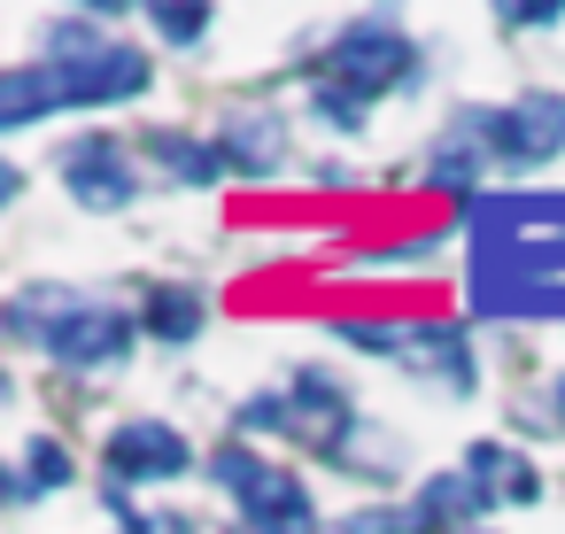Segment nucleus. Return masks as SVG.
Segmentation results:
<instances>
[{"label": "nucleus", "instance_id": "ddd939ff", "mask_svg": "<svg viewBox=\"0 0 565 534\" xmlns=\"http://www.w3.org/2000/svg\"><path fill=\"white\" fill-rule=\"evenodd\" d=\"M148 24H156L163 40H179V47H194V40L210 32V9H148Z\"/></svg>", "mask_w": 565, "mask_h": 534}, {"label": "nucleus", "instance_id": "f8f14e48", "mask_svg": "<svg viewBox=\"0 0 565 534\" xmlns=\"http://www.w3.org/2000/svg\"><path fill=\"white\" fill-rule=\"evenodd\" d=\"M148 333L171 341V349H186V341L202 333V295H194V287H156V295H148Z\"/></svg>", "mask_w": 565, "mask_h": 534}, {"label": "nucleus", "instance_id": "6e6552de", "mask_svg": "<svg viewBox=\"0 0 565 534\" xmlns=\"http://www.w3.org/2000/svg\"><path fill=\"white\" fill-rule=\"evenodd\" d=\"M217 156H225V171H248V179L279 171V163H287V117H279V109H225Z\"/></svg>", "mask_w": 565, "mask_h": 534}, {"label": "nucleus", "instance_id": "423d86ee", "mask_svg": "<svg viewBox=\"0 0 565 534\" xmlns=\"http://www.w3.org/2000/svg\"><path fill=\"white\" fill-rule=\"evenodd\" d=\"M55 171H63L71 202H86V210H132V202H140V171H132L125 140H109V132H86V140H71Z\"/></svg>", "mask_w": 565, "mask_h": 534}, {"label": "nucleus", "instance_id": "0eeeda50", "mask_svg": "<svg viewBox=\"0 0 565 534\" xmlns=\"http://www.w3.org/2000/svg\"><path fill=\"white\" fill-rule=\"evenodd\" d=\"M186 464H194V441H186L179 426H163V418H125V426L109 434V472H117L125 488L179 480Z\"/></svg>", "mask_w": 565, "mask_h": 534}, {"label": "nucleus", "instance_id": "9b49d317", "mask_svg": "<svg viewBox=\"0 0 565 534\" xmlns=\"http://www.w3.org/2000/svg\"><path fill=\"white\" fill-rule=\"evenodd\" d=\"M63 480H71V449H63L55 434H32L24 457H17V472H9V495H17V503H40V495L63 488Z\"/></svg>", "mask_w": 565, "mask_h": 534}, {"label": "nucleus", "instance_id": "dca6fc26", "mask_svg": "<svg viewBox=\"0 0 565 534\" xmlns=\"http://www.w3.org/2000/svg\"><path fill=\"white\" fill-rule=\"evenodd\" d=\"M550 410H557V418H565V372H557V387H550Z\"/></svg>", "mask_w": 565, "mask_h": 534}, {"label": "nucleus", "instance_id": "f257e3e1", "mask_svg": "<svg viewBox=\"0 0 565 534\" xmlns=\"http://www.w3.org/2000/svg\"><path fill=\"white\" fill-rule=\"evenodd\" d=\"M125 94H148V55L132 40H102L86 24H55L40 63H17L0 78V125L24 132L47 109H102Z\"/></svg>", "mask_w": 565, "mask_h": 534}, {"label": "nucleus", "instance_id": "7ed1b4c3", "mask_svg": "<svg viewBox=\"0 0 565 534\" xmlns=\"http://www.w3.org/2000/svg\"><path fill=\"white\" fill-rule=\"evenodd\" d=\"M418 78V47L403 40L395 17H356L349 32H333L310 63V109L333 125V132H356L372 117L380 94L411 86Z\"/></svg>", "mask_w": 565, "mask_h": 534}, {"label": "nucleus", "instance_id": "20e7f679", "mask_svg": "<svg viewBox=\"0 0 565 534\" xmlns=\"http://www.w3.org/2000/svg\"><path fill=\"white\" fill-rule=\"evenodd\" d=\"M9 325H17L47 364H63V372L125 364V356H132V341H140V325H132L117 302L78 295V287H24V295L9 302Z\"/></svg>", "mask_w": 565, "mask_h": 534}, {"label": "nucleus", "instance_id": "9d476101", "mask_svg": "<svg viewBox=\"0 0 565 534\" xmlns=\"http://www.w3.org/2000/svg\"><path fill=\"white\" fill-rule=\"evenodd\" d=\"M148 156H163L179 186H217V179H225L217 140H186V132H171V125H163V132H148Z\"/></svg>", "mask_w": 565, "mask_h": 534}, {"label": "nucleus", "instance_id": "1a4fd4ad", "mask_svg": "<svg viewBox=\"0 0 565 534\" xmlns=\"http://www.w3.org/2000/svg\"><path fill=\"white\" fill-rule=\"evenodd\" d=\"M465 472L488 488V503H534V495H542V472H534L511 441H472Z\"/></svg>", "mask_w": 565, "mask_h": 534}, {"label": "nucleus", "instance_id": "39448f33", "mask_svg": "<svg viewBox=\"0 0 565 534\" xmlns=\"http://www.w3.org/2000/svg\"><path fill=\"white\" fill-rule=\"evenodd\" d=\"M210 480L241 503V534H318L310 480L264 464L256 449H217V457H210Z\"/></svg>", "mask_w": 565, "mask_h": 534}, {"label": "nucleus", "instance_id": "f03ea898", "mask_svg": "<svg viewBox=\"0 0 565 534\" xmlns=\"http://www.w3.org/2000/svg\"><path fill=\"white\" fill-rule=\"evenodd\" d=\"M557 148H565V94H526L511 109H465V117H449L426 179L441 194H472L480 171H495V163L503 171H534Z\"/></svg>", "mask_w": 565, "mask_h": 534}, {"label": "nucleus", "instance_id": "2eb2a0df", "mask_svg": "<svg viewBox=\"0 0 565 534\" xmlns=\"http://www.w3.org/2000/svg\"><path fill=\"white\" fill-rule=\"evenodd\" d=\"M503 217H526V225H565V194H534V202H511Z\"/></svg>", "mask_w": 565, "mask_h": 534}, {"label": "nucleus", "instance_id": "4468645a", "mask_svg": "<svg viewBox=\"0 0 565 534\" xmlns=\"http://www.w3.org/2000/svg\"><path fill=\"white\" fill-rule=\"evenodd\" d=\"M109 511L125 519V534H194V519H140V511L125 503V488H109Z\"/></svg>", "mask_w": 565, "mask_h": 534}]
</instances>
